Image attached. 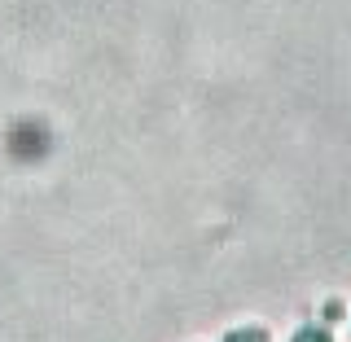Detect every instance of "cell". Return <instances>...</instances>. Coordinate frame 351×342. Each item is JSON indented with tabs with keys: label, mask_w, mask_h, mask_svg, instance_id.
Listing matches in <instances>:
<instances>
[{
	"label": "cell",
	"mask_w": 351,
	"mask_h": 342,
	"mask_svg": "<svg viewBox=\"0 0 351 342\" xmlns=\"http://www.w3.org/2000/svg\"><path fill=\"white\" fill-rule=\"evenodd\" d=\"M224 342H268V334H263V329H233Z\"/></svg>",
	"instance_id": "6da1fadb"
},
{
	"label": "cell",
	"mask_w": 351,
	"mask_h": 342,
	"mask_svg": "<svg viewBox=\"0 0 351 342\" xmlns=\"http://www.w3.org/2000/svg\"><path fill=\"white\" fill-rule=\"evenodd\" d=\"M294 342H329V334H325V329H316V325H307V329L294 334Z\"/></svg>",
	"instance_id": "7a4b0ae2"
}]
</instances>
